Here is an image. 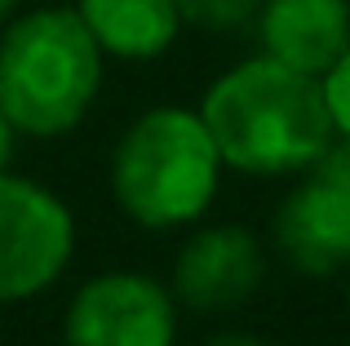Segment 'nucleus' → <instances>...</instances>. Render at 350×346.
Returning a JSON list of instances; mask_svg holds the SVG:
<instances>
[{
	"label": "nucleus",
	"instance_id": "f257e3e1",
	"mask_svg": "<svg viewBox=\"0 0 350 346\" xmlns=\"http://www.w3.org/2000/svg\"><path fill=\"white\" fill-rule=\"evenodd\" d=\"M200 120L217 142L222 165L253 178L315 169L337 138L319 76L284 67L266 53L239 62L208 85Z\"/></svg>",
	"mask_w": 350,
	"mask_h": 346
},
{
	"label": "nucleus",
	"instance_id": "6e6552de",
	"mask_svg": "<svg viewBox=\"0 0 350 346\" xmlns=\"http://www.w3.org/2000/svg\"><path fill=\"white\" fill-rule=\"evenodd\" d=\"M262 53L306 76H324L350 49V0H262Z\"/></svg>",
	"mask_w": 350,
	"mask_h": 346
},
{
	"label": "nucleus",
	"instance_id": "4468645a",
	"mask_svg": "<svg viewBox=\"0 0 350 346\" xmlns=\"http://www.w3.org/2000/svg\"><path fill=\"white\" fill-rule=\"evenodd\" d=\"M14 138H18V129L9 124V116H5V107H0V169H5V160H9V151H14Z\"/></svg>",
	"mask_w": 350,
	"mask_h": 346
},
{
	"label": "nucleus",
	"instance_id": "f8f14e48",
	"mask_svg": "<svg viewBox=\"0 0 350 346\" xmlns=\"http://www.w3.org/2000/svg\"><path fill=\"white\" fill-rule=\"evenodd\" d=\"M315 173H324L328 182H337V187L350 196V138H342V142H333V147L324 151V160L315 165Z\"/></svg>",
	"mask_w": 350,
	"mask_h": 346
},
{
	"label": "nucleus",
	"instance_id": "0eeeda50",
	"mask_svg": "<svg viewBox=\"0 0 350 346\" xmlns=\"http://www.w3.org/2000/svg\"><path fill=\"white\" fill-rule=\"evenodd\" d=\"M271 244L297 276H337L350 267V196L324 173L306 178L275 209Z\"/></svg>",
	"mask_w": 350,
	"mask_h": 346
},
{
	"label": "nucleus",
	"instance_id": "9d476101",
	"mask_svg": "<svg viewBox=\"0 0 350 346\" xmlns=\"http://www.w3.org/2000/svg\"><path fill=\"white\" fill-rule=\"evenodd\" d=\"M178 18L200 31H235V27L253 23L262 0H173Z\"/></svg>",
	"mask_w": 350,
	"mask_h": 346
},
{
	"label": "nucleus",
	"instance_id": "2eb2a0df",
	"mask_svg": "<svg viewBox=\"0 0 350 346\" xmlns=\"http://www.w3.org/2000/svg\"><path fill=\"white\" fill-rule=\"evenodd\" d=\"M14 9H18V0H0V27L9 23V14H14Z\"/></svg>",
	"mask_w": 350,
	"mask_h": 346
},
{
	"label": "nucleus",
	"instance_id": "f03ea898",
	"mask_svg": "<svg viewBox=\"0 0 350 346\" xmlns=\"http://www.w3.org/2000/svg\"><path fill=\"white\" fill-rule=\"evenodd\" d=\"M103 89V49L76 9H31L0 36V107L27 138H62Z\"/></svg>",
	"mask_w": 350,
	"mask_h": 346
},
{
	"label": "nucleus",
	"instance_id": "dca6fc26",
	"mask_svg": "<svg viewBox=\"0 0 350 346\" xmlns=\"http://www.w3.org/2000/svg\"><path fill=\"white\" fill-rule=\"evenodd\" d=\"M346 302H350V280H346Z\"/></svg>",
	"mask_w": 350,
	"mask_h": 346
},
{
	"label": "nucleus",
	"instance_id": "ddd939ff",
	"mask_svg": "<svg viewBox=\"0 0 350 346\" xmlns=\"http://www.w3.org/2000/svg\"><path fill=\"white\" fill-rule=\"evenodd\" d=\"M204 346H266L257 333H239V329H226V333H217V338H208Z\"/></svg>",
	"mask_w": 350,
	"mask_h": 346
},
{
	"label": "nucleus",
	"instance_id": "7ed1b4c3",
	"mask_svg": "<svg viewBox=\"0 0 350 346\" xmlns=\"http://www.w3.org/2000/svg\"><path fill=\"white\" fill-rule=\"evenodd\" d=\"M222 156L200 111L151 107L116 142L111 196L146 231L191 226L208 213L222 182Z\"/></svg>",
	"mask_w": 350,
	"mask_h": 346
},
{
	"label": "nucleus",
	"instance_id": "9b49d317",
	"mask_svg": "<svg viewBox=\"0 0 350 346\" xmlns=\"http://www.w3.org/2000/svg\"><path fill=\"white\" fill-rule=\"evenodd\" d=\"M319 89H324V107H328V120H333V133L350 138V49L319 76Z\"/></svg>",
	"mask_w": 350,
	"mask_h": 346
},
{
	"label": "nucleus",
	"instance_id": "39448f33",
	"mask_svg": "<svg viewBox=\"0 0 350 346\" xmlns=\"http://www.w3.org/2000/svg\"><path fill=\"white\" fill-rule=\"evenodd\" d=\"M67 346H173L178 302L173 289L137 271H103L85 280L62 320Z\"/></svg>",
	"mask_w": 350,
	"mask_h": 346
},
{
	"label": "nucleus",
	"instance_id": "1a4fd4ad",
	"mask_svg": "<svg viewBox=\"0 0 350 346\" xmlns=\"http://www.w3.org/2000/svg\"><path fill=\"white\" fill-rule=\"evenodd\" d=\"M76 14L98 40V49L129 62L160 58L182 31L173 0H80Z\"/></svg>",
	"mask_w": 350,
	"mask_h": 346
},
{
	"label": "nucleus",
	"instance_id": "423d86ee",
	"mask_svg": "<svg viewBox=\"0 0 350 346\" xmlns=\"http://www.w3.org/2000/svg\"><path fill=\"white\" fill-rule=\"evenodd\" d=\"M266 280V249L253 231L235 222L196 226L182 240L173 262V297L200 315L235 311L262 289Z\"/></svg>",
	"mask_w": 350,
	"mask_h": 346
},
{
	"label": "nucleus",
	"instance_id": "20e7f679",
	"mask_svg": "<svg viewBox=\"0 0 350 346\" xmlns=\"http://www.w3.org/2000/svg\"><path fill=\"white\" fill-rule=\"evenodd\" d=\"M76 253V217L49 187L0 169V306L44 293Z\"/></svg>",
	"mask_w": 350,
	"mask_h": 346
}]
</instances>
